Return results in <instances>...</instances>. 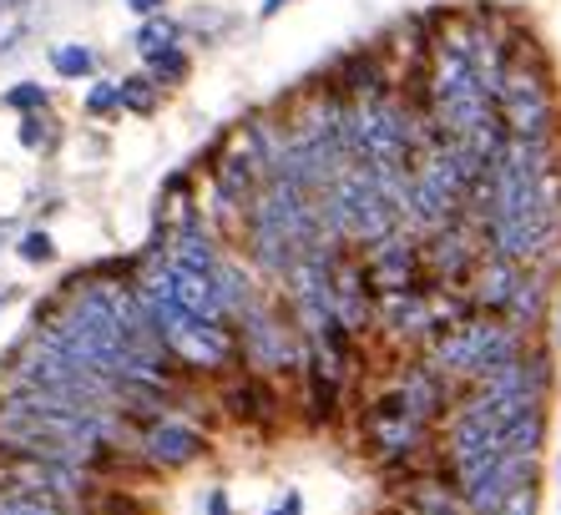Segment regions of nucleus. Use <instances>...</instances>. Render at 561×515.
<instances>
[{"mask_svg":"<svg viewBox=\"0 0 561 515\" xmlns=\"http://www.w3.org/2000/svg\"><path fill=\"white\" fill-rule=\"evenodd\" d=\"M526 344H531V339L516 334L506 319L470 313L466 323H456V329H440V334L425 344V359H431L456 389H470L476 379H485L491 369H501L506 359H516Z\"/></svg>","mask_w":561,"mask_h":515,"instance_id":"obj_2","label":"nucleus"},{"mask_svg":"<svg viewBox=\"0 0 561 515\" xmlns=\"http://www.w3.org/2000/svg\"><path fill=\"white\" fill-rule=\"evenodd\" d=\"M87 116H122V91L117 81H92V91H87Z\"/></svg>","mask_w":561,"mask_h":515,"instance_id":"obj_24","label":"nucleus"},{"mask_svg":"<svg viewBox=\"0 0 561 515\" xmlns=\"http://www.w3.org/2000/svg\"><path fill=\"white\" fill-rule=\"evenodd\" d=\"M218 410L243 430H274L284 420V389L253 369H233L218 379Z\"/></svg>","mask_w":561,"mask_h":515,"instance_id":"obj_6","label":"nucleus"},{"mask_svg":"<svg viewBox=\"0 0 561 515\" xmlns=\"http://www.w3.org/2000/svg\"><path fill=\"white\" fill-rule=\"evenodd\" d=\"M238 339V364L263 379H299L304 369V334L294 329V319L284 313L278 294H268L259 309H249L233 323Z\"/></svg>","mask_w":561,"mask_h":515,"instance_id":"obj_3","label":"nucleus"},{"mask_svg":"<svg viewBox=\"0 0 561 515\" xmlns=\"http://www.w3.org/2000/svg\"><path fill=\"white\" fill-rule=\"evenodd\" d=\"M51 71L61 81H87L96 71V52L81 41H61V46H51Z\"/></svg>","mask_w":561,"mask_h":515,"instance_id":"obj_19","label":"nucleus"},{"mask_svg":"<svg viewBox=\"0 0 561 515\" xmlns=\"http://www.w3.org/2000/svg\"><path fill=\"white\" fill-rule=\"evenodd\" d=\"M15 253H21V263H31V268H41V263H56V238L46 228H31V232H21Z\"/></svg>","mask_w":561,"mask_h":515,"instance_id":"obj_23","label":"nucleus"},{"mask_svg":"<svg viewBox=\"0 0 561 515\" xmlns=\"http://www.w3.org/2000/svg\"><path fill=\"white\" fill-rule=\"evenodd\" d=\"M344 389H350V379H344L340 369H329V364L304 344L299 394H304V420H309L313 430H334L344 420Z\"/></svg>","mask_w":561,"mask_h":515,"instance_id":"obj_13","label":"nucleus"},{"mask_svg":"<svg viewBox=\"0 0 561 515\" xmlns=\"http://www.w3.org/2000/svg\"><path fill=\"white\" fill-rule=\"evenodd\" d=\"M420 258H425L431 288H460V294H466L476 268H481V258H485V243H481V232H476V222L456 218L450 228L420 238Z\"/></svg>","mask_w":561,"mask_h":515,"instance_id":"obj_4","label":"nucleus"},{"mask_svg":"<svg viewBox=\"0 0 561 515\" xmlns=\"http://www.w3.org/2000/svg\"><path fill=\"white\" fill-rule=\"evenodd\" d=\"M288 5H294V0H263V5H259V21H274L278 11H288Z\"/></svg>","mask_w":561,"mask_h":515,"instance_id":"obj_29","label":"nucleus"},{"mask_svg":"<svg viewBox=\"0 0 561 515\" xmlns=\"http://www.w3.org/2000/svg\"><path fill=\"white\" fill-rule=\"evenodd\" d=\"M213 294H218L222 313H228V323H238L249 309H259L263 298H268V288H263V278L243 263L238 253H222V263L213 268Z\"/></svg>","mask_w":561,"mask_h":515,"instance_id":"obj_15","label":"nucleus"},{"mask_svg":"<svg viewBox=\"0 0 561 515\" xmlns=\"http://www.w3.org/2000/svg\"><path fill=\"white\" fill-rule=\"evenodd\" d=\"M394 389L405 394L410 414H415L420 425H431V430L445 425V414H450V404H456V394H460V389L450 385V379H445V374L435 369L425 354H420V359H410V364H400Z\"/></svg>","mask_w":561,"mask_h":515,"instance_id":"obj_12","label":"nucleus"},{"mask_svg":"<svg viewBox=\"0 0 561 515\" xmlns=\"http://www.w3.org/2000/svg\"><path fill=\"white\" fill-rule=\"evenodd\" d=\"M51 116L46 112H31V116H21V147H31V152H41V147H51Z\"/></svg>","mask_w":561,"mask_h":515,"instance_id":"obj_25","label":"nucleus"},{"mask_svg":"<svg viewBox=\"0 0 561 515\" xmlns=\"http://www.w3.org/2000/svg\"><path fill=\"white\" fill-rule=\"evenodd\" d=\"M557 480H561V455H557Z\"/></svg>","mask_w":561,"mask_h":515,"instance_id":"obj_33","label":"nucleus"},{"mask_svg":"<svg viewBox=\"0 0 561 515\" xmlns=\"http://www.w3.org/2000/svg\"><path fill=\"white\" fill-rule=\"evenodd\" d=\"M531 485H541V460L501 455L491 476H481L470 490H460V505H466V515H501L511 505V495H522Z\"/></svg>","mask_w":561,"mask_h":515,"instance_id":"obj_11","label":"nucleus"},{"mask_svg":"<svg viewBox=\"0 0 561 515\" xmlns=\"http://www.w3.org/2000/svg\"><path fill=\"white\" fill-rule=\"evenodd\" d=\"M0 102L11 106V112L31 116V112H46V106H51V91H46V87H36V81H15V87L5 91Z\"/></svg>","mask_w":561,"mask_h":515,"instance_id":"obj_22","label":"nucleus"},{"mask_svg":"<svg viewBox=\"0 0 561 515\" xmlns=\"http://www.w3.org/2000/svg\"><path fill=\"white\" fill-rule=\"evenodd\" d=\"M375 334L385 344H405L420 348L435 339V309H431V288H405V294H385L375 298Z\"/></svg>","mask_w":561,"mask_h":515,"instance_id":"obj_9","label":"nucleus"},{"mask_svg":"<svg viewBox=\"0 0 561 515\" xmlns=\"http://www.w3.org/2000/svg\"><path fill=\"white\" fill-rule=\"evenodd\" d=\"M208 450H213V439L203 435L193 420L162 414V420H147V425H137L131 460H142L152 476H172V470H187V465H197Z\"/></svg>","mask_w":561,"mask_h":515,"instance_id":"obj_5","label":"nucleus"},{"mask_svg":"<svg viewBox=\"0 0 561 515\" xmlns=\"http://www.w3.org/2000/svg\"><path fill=\"white\" fill-rule=\"evenodd\" d=\"M359 450L375 460V470L385 476V485L415 480L435 465V430L420 425L410 414L405 394L394 385H385L379 394H369V404L359 410Z\"/></svg>","mask_w":561,"mask_h":515,"instance_id":"obj_1","label":"nucleus"},{"mask_svg":"<svg viewBox=\"0 0 561 515\" xmlns=\"http://www.w3.org/2000/svg\"><path fill=\"white\" fill-rule=\"evenodd\" d=\"M117 91H122V112H131V116H152L157 102H162V91L152 87V77H147V71H137V77H122Z\"/></svg>","mask_w":561,"mask_h":515,"instance_id":"obj_21","label":"nucleus"},{"mask_svg":"<svg viewBox=\"0 0 561 515\" xmlns=\"http://www.w3.org/2000/svg\"><path fill=\"white\" fill-rule=\"evenodd\" d=\"M137 52H142V61L147 56H157V52H168V46H183V26L172 21V15H152V21H142L137 26Z\"/></svg>","mask_w":561,"mask_h":515,"instance_id":"obj_20","label":"nucleus"},{"mask_svg":"<svg viewBox=\"0 0 561 515\" xmlns=\"http://www.w3.org/2000/svg\"><path fill=\"white\" fill-rule=\"evenodd\" d=\"M11 298H15V284H5V278H0V309H5Z\"/></svg>","mask_w":561,"mask_h":515,"instance_id":"obj_30","label":"nucleus"},{"mask_svg":"<svg viewBox=\"0 0 561 515\" xmlns=\"http://www.w3.org/2000/svg\"><path fill=\"white\" fill-rule=\"evenodd\" d=\"M522 273L516 263H506V258H481V268H476V278H470V304H476V313H485V319H506L511 298H516V284H522Z\"/></svg>","mask_w":561,"mask_h":515,"instance_id":"obj_16","label":"nucleus"},{"mask_svg":"<svg viewBox=\"0 0 561 515\" xmlns=\"http://www.w3.org/2000/svg\"><path fill=\"white\" fill-rule=\"evenodd\" d=\"M365 273H369V288L375 298L385 294H405V288H431L425 278V258H420V238L415 232H390V238H379L375 248H365Z\"/></svg>","mask_w":561,"mask_h":515,"instance_id":"obj_7","label":"nucleus"},{"mask_svg":"<svg viewBox=\"0 0 561 515\" xmlns=\"http://www.w3.org/2000/svg\"><path fill=\"white\" fill-rule=\"evenodd\" d=\"M547 430H551L547 404H531V410H522L516 420H506V425H501V455H526V460H541V450H547Z\"/></svg>","mask_w":561,"mask_h":515,"instance_id":"obj_17","label":"nucleus"},{"mask_svg":"<svg viewBox=\"0 0 561 515\" xmlns=\"http://www.w3.org/2000/svg\"><path fill=\"white\" fill-rule=\"evenodd\" d=\"M551 284H557V263H536V268L522 273L516 298H511V309H506V323L516 334H526V339L541 334V323L551 313Z\"/></svg>","mask_w":561,"mask_h":515,"instance_id":"obj_14","label":"nucleus"},{"mask_svg":"<svg viewBox=\"0 0 561 515\" xmlns=\"http://www.w3.org/2000/svg\"><path fill=\"white\" fill-rule=\"evenodd\" d=\"M15 5H26V0H0V11H15Z\"/></svg>","mask_w":561,"mask_h":515,"instance_id":"obj_31","label":"nucleus"},{"mask_svg":"<svg viewBox=\"0 0 561 515\" xmlns=\"http://www.w3.org/2000/svg\"><path fill=\"white\" fill-rule=\"evenodd\" d=\"M263 515H304V495H299V490H288L284 501H278L274 511H263Z\"/></svg>","mask_w":561,"mask_h":515,"instance_id":"obj_28","label":"nucleus"},{"mask_svg":"<svg viewBox=\"0 0 561 515\" xmlns=\"http://www.w3.org/2000/svg\"><path fill=\"white\" fill-rule=\"evenodd\" d=\"M557 344H561V309H557Z\"/></svg>","mask_w":561,"mask_h":515,"instance_id":"obj_32","label":"nucleus"},{"mask_svg":"<svg viewBox=\"0 0 561 515\" xmlns=\"http://www.w3.org/2000/svg\"><path fill=\"white\" fill-rule=\"evenodd\" d=\"M172 0H127V11L131 15H142V21H152V15H168Z\"/></svg>","mask_w":561,"mask_h":515,"instance_id":"obj_27","label":"nucleus"},{"mask_svg":"<svg viewBox=\"0 0 561 515\" xmlns=\"http://www.w3.org/2000/svg\"><path fill=\"white\" fill-rule=\"evenodd\" d=\"M142 71H147V77H152V87H157V91L183 87V81L193 77V56H187L183 46H168V52L147 56V66H142Z\"/></svg>","mask_w":561,"mask_h":515,"instance_id":"obj_18","label":"nucleus"},{"mask_svg":"<svg viewBox=\"0 0 561 515\" xmlns=\"http://www.w3.org/2000/svg\"><path fill=\"white\" fill-rule=\"evenodd\" d=\"M557 515H561V511H557Z\"/></svg>","mask_w":561,"mask_h":515,"instance_id":"obj_34","label":"nucleus"},{"mask_svg":"<svg viewBox=\"0 0 561 515\" xmlns=\"http://www.w3.org/2000/svg\"><path fill=\"white\" fill-rule=\"evenodd\" d=\"M329 288H334V319H340L354 339L375 334V288H369L359 248H340V253H334V278H329Z\"/></svg>","mask_w":561,"mask_h":515,"instance_id":"obj_10","label":"nucleus"},{"mask_svg":"<svg viewBox=\"0 0 561 515\" xmlns=\"http://www.w3.org/2000/svg\"><path fill=\"white\" fill-rule=\"evenodd\" d=\"M324 91L344 96V102H365V96H385L394 91V66L385 46H354V52L334 56V66L319 81Z\"/></svg>","mask_w":561,"mask_h":515,"instance_id":"obj_8","label":"nucleus"},{"mask_svg":"<svg viewBox=\"0 0 561 515\" xmlns=\"http://www.w3.org/2000/svg\"><path fill=\"white\" fill-rule=\"evenodd\" d=\"M203 515H233V501H228V490L213 485V490H208V501H203Z\"/></svg>","mask_w":561,"mask_h":515,"instance_id":"obj_26","label":"nucleus"}]
</instances>
